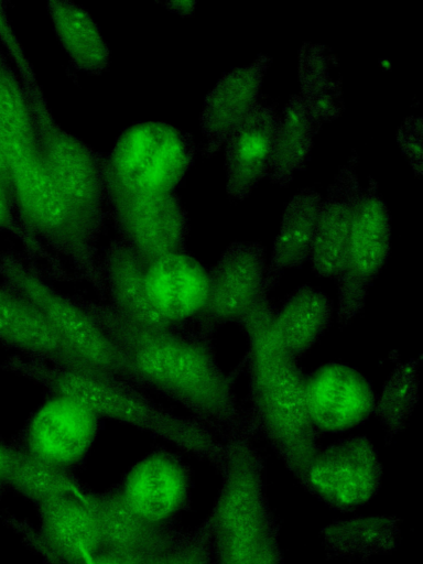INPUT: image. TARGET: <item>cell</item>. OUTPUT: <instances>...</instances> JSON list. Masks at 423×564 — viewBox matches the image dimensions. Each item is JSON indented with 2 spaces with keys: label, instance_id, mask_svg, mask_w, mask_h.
Here are the masks:
<instances>
[{
  "label": "cell",
  "instance_id": "6da1fadb",
  "mask_svg": "<svg viewBox=\"0 0 423 564\" xmlns=\"http://www.w3.org/2000/svg\"><path fill=\"white\" fill-rule=\"evenodd\" d=\"M72 297L127 356L147 391L180 403L223 437L246 423V411H240L234 388L236 371H223L213 340L185 325L152 328L134 324L106 302Z\"/></svg>",
  "mask_w": 423,
  "mask_h": 564
},
{
  "label": "cell",
  "instance_id": "7a4b0ae2",
  "mask_svg": "<svg viewBox=\"0 0 423 564\" xmlns=\"http://www.w3.org/2000/svg\"><path fill=\"white\" fill-rule=\"evenodd\" d=\"M0 152L8 166L21 225L68 262L105 301L98 253L102 229L82 216L53 182L36 141L21 83L0 48Z\"/></svg>",
  "mask_w": 423,
  "mask_h": 564
},
{
  "label": "cell",
  "instance_id": "3957f363",
  "mask_svg": "<svg viewBox=\"0 0 423 564\" xmlns=\"http://www.w3.org/2000/svg\"><path fill=\"white\" fill-rule=\"evenodd\" d=\"M274 307L268 295L238 322L249 350L247 410L285 466L299 479L319 448L321 433L312 424L305 402V375L299 360L285 351L271 325Z\"/></svg>",
  "mask_w": 423,
  "mask_h": 564
},
{
  "label": "cell",
  "instance_id": "277c9868",
  "mask_svg": "<svg viewBox=\"0 0 423 564\" xmlns=\"http://www.w3.org/2000/svg\"><path fill=\"white\" fill-rule=\"evenodd\" d=\"M48 393L65 394L108 419L148 432L178 448L218 465L223 442L209 427L172 413L145 392L122 380L98 379L12 354L1 365Z\"/></svg>",
  "mask_w": 423,
  "mask_h": 564
},
{
  "label": "cell",
  "instance_id": "5b68a950",
  "mask_svg": "<svg viewBox=\"0 0 423 564\" xmlns=\"http://www.w3.org/2000/svg\"><path fill=\"white\" fill-rule=\"evenodd\" d=\"M0 1V41L18 70L45 166L56 187L82 216L102 229L107 217L106 155L63 130L48 108L34 69Z\"/></svg>",
  "mask_w": 423,
  "mask_h": 564
},
{
  "label": "cell",
  "instance_id": "8992f818",
  "mask_svg": "<svg viewBox=\"0 0 423 564\" xmlns=\"http://www.w3.org/2000/svg\"><path fill=\"white\" fill-rule=\"evenodd\" d=\"M253 436L240 430L223 441L218 466L224 482L212 521L218 564H281Z\"/></svg>",
  "mask_w": 423,
  "mask_h": 564
},
{
  "label": "cell",
  "instance_id": "52a82bcc",
  "mask_svg": "<svg viewBox=\"0 0 423 564\" xmlns=\"http://www.w3.org/2000/svg\"><path fill=\"white\" fill-rule=\"evenodd\" d=\"M0 281L36 304L89 364L109 376L145 390L139 375L117 344L72 295L54 289L37 264L13 250H0Z\"/></svg>",
  "mask_w": 423,
  "mask_h": 564
},
{
  "label": "cell",
  "instance_id": "ba28073f",
  "mask_svg": "<svg viewBox=\"0 0 423 564\" xmlns=\"http://www.w3.org/2000/svg\"><path fill=\"white\" fill-rule=\"evenodd\" d=\"M192 135L161 121L126 128L106 154V184L135 193H173L194 162Z\"/></svg>",
  "mask_w": 423,
  "mask_h": 564
},
{
  "label": "cell",
  "instance_id": "9c48e42d",
  "mask_svg": "<svg viewBox=\"0 0 423 564\" xmlns=\"http://www.w3.org/2000/svg\"><path fill=\"white\" fill-rule=\"evenodd\" d=\"M391 247L389 210L370 178L356 196L346 268L336 281L337 323L346 326L364 310L368 291L386 264Z\"/></svg>",
  "mask_w": 423,
  "mask_h": 564
},
{
  "label": "cell",
  "instance_id": "30bf717a",
  "mask_svg": "<svg viewBox=\"0 0 423 564\" xmlns=\"http://www.w3.org/2000/svg\"><path fill=\"white\" fill-rule=\"evenodd\" d=\"M108 215L117 237L143 264L186 251L189 227L182 202L173 193H135L106 184Z\"/></svg>",
  "mask_w": 423,
  "mask_h": 564
},
{
  "label": "cell",
  "instance_id": "8fae6325",
  "mask_svg": "<svg viewBox=\"0 0 423 564\" xmlns=\"http://www.w3.org/2000/svg\"><path fill=\"white\" fill-rule=\"evenodd\" d=\"M267 269L262 245L230 243L208 269V292L203 310L184 325L213 340L214 334L224 325L238 324L261 297L268 295L264 289Z\"/></svg>",
  "mask_w": 423,
  "mask_h": 564
},
{
  "label": "cell",
  "instance_id": "7c38bea8",
  "mask_svg": "<svg viewBox=\"0 0 423 564\" xmlns=\"http://www.w3.org/2000/svg\"><path fill=\"white\" fill-rule=\"evenodd\" d=\"M102 421L75 398L48 393L11 444L37 459L67 469L88 454Z\"/></svg>",
  "mask_w": 423,
  "mask_h": 564
},
{
  "label": "cell",
  "instance_id": "4fadbf2b",
  "mask_svg": "<svg viewBox=\"0 0 423 564\" xmlns=\"http://www.w3.org/2000/svg\"><path fill=\"white\" fill-rule=\"evenodd\" d=\"M382 469L372 443L351 436L319 449L300 479L327 505L350 510L369 501L378 491Z\"/></svg>",
  "mask_w": 423,
  "mask_h": 564
},
{
  "label": "cell",
  "instance_id": "5bb4252c",
  "mask_svg": "<svg viewBox=\"0 0 423 564\" xmlns=\"http://www.w3.org/2000/svg\"><path fill=\"white\" fill-rule=\"evenodd\" d=\"M0 345L13 350L17 355L84 376L120 380L89 364L63 337L36 304L2 281H0Z\"/></svg>",
  "mask_w": 423,
  "mask_h": 564
},
{
  "label": "cell",
  "instance_id": "9a60e30c",
  "mask_svg": "<svg viewBox=\"0 0 423 564\" xmlns=\"http://www.w3.org/2000/svg\"><path fill=\"white\" fill-rule=\"evenodd\" d=\"M376 401L369 380L348 365L327 362L305 376L307 413L321 434L358 426L373 413Z\"/></svg>",
  "mask_w": 423,
  "mask_h": 564
},
{
  "label": "cell",
  "instance_id": "2e32d148",
  "mask_svg": "<svg viewBox=\"0 0 423 564\" xmlns=\"http://www.w3.org/2000/svg\"><path fill=\"white\" fill-rule=\"evenodd\" d=\"M149 302L166 328L184 325L203 310L208 269L187 251L155 258L144 264Z\"/></svg>",
  "mask_w": 423,
  "mask_h": 564
},
{
  "label": "cell",
  "instance_id": "e0dca14e",
  "mask_svg": "<svg viewBox=\"0 0 423 564\" xmlns=\"http://www.w3.org/2000/svg\"><path fill=\"white\" fill-rule=\"evenodd\" d=\"M189 480L185 463L174 453L160 448L131 467L119 495L139 517L162 524L184 507Z\"/></svg>",
  "mask_w": 423,
  "mask_h": 564
},
{
  "label": "cell",
  "instance_id": "ac0fdd59",
  "mask_svg": "<svg viewBox=\"0 0 423 564\" xmlns=\"http://www.w3.org/2000/svg\"><path fill=\"white\" fill-rule=\"evenodd\" d=\"M361 188L356 159L340 166L321 202L308 260L318 276L337 281L344 273L354 203Z\"/></svg>",
  "mask_w": 423,
  "mask_h": 564
},
{
  "label": "cell",
  "instance_id": "d6986e66",
  "mask_svg": "<svg viewBox=\"0 0 423 564\" xmlns=\"http://www.w3.org/2000/svg\"><path fill=\"white\" fill-rule=\"evenodd\" d=\"M279 120L272 105L258 102L225 141L226 188L232 199H245L268 177Z\"/></svg>",
  "mask_w": 423,
  "mask_h": 564
},
{
  "label": "cell",
  "instance_id": "ffe728a7",
  "mask_svg": "<svg viewBox=\"0 0 423 564\" xmlns=\"http://www.w3.org/2000/svg\"><path fill=\"white\" fill-rule=\"evenodd\" d=\"M271 62V57L259 55L249 65L225 74L208 93L199 117L206 138V156L224 145L231 131L259 102L260 87Z\"/></svg>",
  "mask_w": 423,
  "mask_h": 564
},
{
  "label": "cell",
  "instance_id": "44dd1931",
  "mask_svg": "<svg viewBox=\"0 0 423 564\" xmlns=\"http://www.w3.org/2000/svg\"><path fill=\"white\" fill-rule=\"evenodd\" d=\"M46 543L67 564H82L101 550L96 502L83 494H66L40 503Z\"/></svg>",
  "mask_w": 423,
  "mask_h": 564
},
{
  "label": "cell",
  "instance_id": "7402d4cb",
  "mask_svg": "<svg viewBox=\"0 0 423 564\" xmlns=\"http://www.w3.org/2000/svg\"><path fill=\"white\" fill-rule=\"evenodd\" d=\"M101 529V550L141 564H151L176 543L162 524H153L134 513L120 495L96 502Z\"/></svg>",
  "mask_w": 423,
  "mask_h": 564
},
{
  "label": "cell",
  "instance_id": "603a6c76",
  "mask_svg": "<svg viewBox=\"0 0 423 564\" xmlns=\"http://www.w3.org/2000/svg\"><path fill=\"white\" fill-rule=\"evenodd\" d=\"M105 302L123 318L142 326L166 328L153 311L144 284V264L118 238L100 256Z\"/></svg>",
  "mask_w": 423,
  "mask_h": 564
},
{
  "label": "cell",
  "instance_id": "cb8c5ba5",
  "mask_svg": "<svg viewBox=\"0 0 423 564\" xmlns=\"http://www.w3.org/2000/svg\"><path fill=\"white\" fill-rule=\"evenodd\" d=\"M333 314L332 300L325 293L302 285L274 307L271 325L280 345L300 360L327 330Z\"/></svg>",
  "mask_w": 423,
  "mask_h": 564
},
{
  "label": "cell",
  "instance_id": "d4e9b609",
  "mask_svg": "<svg viewBox=\"0 0 423 564\" xmlns=\"http://www.w3.org/2000/svg\"><path fill=\"white\" fill-rule=\"evenodd\" d=\"M321 202V194L312 188L300 191L289 202L267 269L268 293L284 270L300 267L308 259Z\"/></svg>",
  "mask_w": 423,
  "mask_h": 564
},
{
  "label": "cell",
  "instance_id": "484cf974",
  "mask_svg": "<svg viewBox=\"0 0 423 564\" xmlns=\"http://www.w3.org/2000/svg\"><path fill=\"white\" fill-rule=\"evenodd\" d=\"M54 31L74 68L100 75L110 64V51L87 10L72 1H48Z\"/></svg>",
  "mask_w": 423,
  "mask_h": 564
},
{
  "label": "cell",
  "instance_id": "4316f807",
  "mask_svg": "<svg viewBox=\"0 0 423 564\" xmlns=\"http://www.w3.org/2000/svg\"><path fill=\"white\" fill-rule=\"evenodd\" d=\"M319 129L299 94L292 95L280 115L274 137L268 174L272 183L286 186L294 173L305 166Z\"/></svg>",
  "mask_w": 423,
  "mask_h": 564
},
{
  "label": "cell",
  "instance_id": "83f0119b",
  "mask_svg": "<svg viewBox=\"0 0 423 564\" xmlns=\"http://www.w3.org/2000/svg\"><path fill=\"white\" fill-rule=\"evenodd\" d=\"M333 62L335 56L322 44L305 42L299 51V96L319 127L344 111L341 79L332 75Z\"/></svg>",
  "mask_w": 423,
  "mask_h": 564
},
{
  "label": "cell",
  "instance_id": "f1b7e54d",
  "mask_svg": "<svg viewBox=\"0 0 423 564\" xmlns=\"http://www.w3.org/2000/svg\"><path fill=\"white\" fill-rule=\"evenodd\" d=\"M2 484L39 503L61 495L80 494L67 469L37 459L11 443Z\"/></svg>",
  "mask_w": 423,
  "mask_h": 564
},
{
  "label": "cell",
  "instance_id": "f546056e",
  "mask_svg": "<svg viewBox=\"0 0 423 564\" xmlns=\"http://www.w3.org/2000/svg\"><path fill=\"white\" fill-rule=\"evenodd\" d=\"M398 522L386 517L356 518L333 523L324 531L326 549L335 556L369 557L395 544Z\"/></svg>",
  "mask_w": 423,
  "mask_h": 564
},
{
  "label": "cell",
  "instance_id": "4dcf8cb0",
  "mask_svg": "<svg viewBox=\"0 0 423 564\" xmlns=\"http://www.w3.org/2000/svg\"><path fill=\"white\" fill-rule=\"evenodd\" d=\"M421 357L398 362L377 397L373 413L391 438L403 431L419 399Z\"/></svg>",
  "mask_w": 423,
  "mask_h": 564
},
{
  "label": "cell",
  "instance_id": "1f68e13d",
  "mask_svg": "<svg viewBox=\"0 0 423 564\" xmlns=\"http://www.w3.org/2000/svg\"><path fill=\"white\" fill-rule=\"evenodd\" d=\"M0 229L20 239L25 257L37 264L45 262L46 275L57 281H72L74 274L68 272L64 262L51 253L39 240L26 232L19 220L17 207L9 193L0 182ZM42 269V268H41Z\"/></svg>",
  "mask_w": 423,
  "mask_h": 564
},
{
  "label": "cell",
  "instance_id": "d6a6232c",
  "mask_svg": "<svg viewBox=\"0 0 423 564\" xmlns=\"http://www.w3.org/2000/svg\"><path fill=\"white\" fill-rule=\"evenodd\" d=\"M398 143L417 176L422 174V118L410 116L399 127Z\"/></svg>",
  "mask_w": 423,
  "mask_h": 564
},
{
  "label": "cell",
  "instance_id": "836d02e7",
  "mask_svg": "<svg viewBox=\"0 0 423 564\" xmlns=\"http://www.w3.org/2000/svg\"><path fill=\"white\" fill-rule=\"evenodd\" d=\"M151 564H207L206 551L200 543H175Z\"/></svg>",
  "mask_w": 423,
  "mask_h": 564
},
{
  "label": "cell",
  "instance_id": "e575fe53",
  "mask_svg": "<svg viewBox=\"0 0 423 564\" xmlns=\"http://www.w3.org/2000/svg\"><path fill=\"white\" fill-rule=\"evenodd\" d=\"M82 564H141L126 556L100 550Z\"/></svg>",
  "mask_w": 423,
  "mask_h": 564
},
{
  "label": "cell",
  "instance_id": "d590c367",
  "mask_svg": "<svg viewBox=\"0 0 423 564\" xmlns=\"http://www.w3.org/2000/svg\"><path fill=\"white\" fill-rule=\"evenodd\" d=\"M196 3V1H167L164 4L175 13L188 15L195 10Z\"/></svg>",
  "mask_w": 423,
  "mask_h": 564
},
{
  "label": "cell",
  "instance_id": "8d00e7d4",
  "mask_svg": "<svg viewBox=\"0 0 423 564\" xmlns=\"http://www.w3.org/2000/svg\"><path fill=\"white\" fill-rule=\"evenodd\" d=\"M0 182L2 183V185L4 186L7 192L9 193L10 197L12 198V200H13L15 207H17L15 196H14V192H13V187H12L9 170H8V166H7V164H6L4 160H3V156L1 154V152H0Z\"/></svg>",
  "mask_w": 423,
  "mask_h": 564
},
{
  "label": "cell",
  "instance_id": "74e56055",
  "mask_svg": "<svg viewBox=\"0 0 423 564\" xmlns=\"http://www.w3.org/2000/svg\"><path fill=\"white\" fill-rule=\"evenodd\" d=\"M9 458V444L0 440V484H2L3 475Z\"/></svg>",
  "mask_w": 423,
  "mask_h": 564
},
{
  "label": "cell",
  "instance_id": "f35d334b",
  "mask_svg": "<svg viewBox=\"0 0 423 564\" xmlns=\"http://www.w3.org/2000/svg\"><path fill=\"white\" fill-rule=\"evenodd\" d=\"M3 487H4V485H3V484H0V497H1V494H2V491H3Z\"/></svg>",
  "mask_w": 423,
  "mask_h": 564
}]
</instances>
